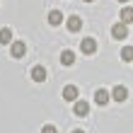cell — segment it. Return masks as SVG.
Returning a JSON list of instances; mask_svg holds the SVG:
<instances>
[{
	"label": "cell",
	"mask_w": 133,
	"mask_h": 133,
	"mask_svg": "<svg viewBox=\"0 0 133 133\" xmlns=\"http://www.w3.org/2000/svg\"><path fill=\"white\" fill-rule=\"evenodd\" d=\"M63 99L65 102H77V87L75 85H68V87L63 90Z\"/></svg>",
	"instance_id": "6da1fadb"
},
{
	"label": "cell",
	"mask_w": 133,
	"mask_h": 133,
	"mask_svg": "<svg viewBox=\"0 0 133 133\" xmlns=\"http://www.w3.org/2000/svg\"><path fill=\"white\" fill-rule=\"evenodd\" d=\"M111 97H114L116 102H123V99L128 97V92H126V87H121V85H119V87H114V92H111Z\"/></svg>",
	"instance_id": "7a4b0ae2"
},
{
	"label": "cell",
	"mask_w": 133,
	"mask_h": 133,
	"mask_svg": "<svg viewBox=\"0 0 133 133\" xmlns=\"http://www.w3.org/2000/svg\"><path fill=\"white\" fill-rule=\"evenodd\" d=\"M90 111V104L87 102H75V116H85Z\"/></svg>",
	"instance_id": "3957f363"
},
{
	"label": "cell",
	"mask_w": 133,
	"mask_h": 133,
	"mask_svg": "<svg viewBox=\"0 0 133 133\" xmlns=\"http://www.w3.org/2000/svg\"><path fill=\"white\" fill-rule=\"evenodd\" d=\"M32 77H34L36 82H41V80H46V70H44L41 65H36V68L32 70Z\"/></svg>",
	"instance_id": "277c9868"
},
{
	"label": "cell",
	"mask_w": 133,
	"mask_h": 133,
	"mask_svg": "<svg viewBox=\"0 0 133 133\" xmlns=\"http://www.w3.org/2000/svg\"><path fill=\"white\" fill-rule=\"evenodd\" d=\"M109 97H111V95H109L107 90H97V104H107Z\"/></svg>",
	"instance_id": "5b68a950"
},
{
	"label": "cell",
	"mask_w": 133,
	"mask_h": 133,
	"mask_svg": "<svg viewBox=\"0 0 133 133\" xmlns=\"http://www.w3.org/2000/svg\"><path fill=\"white\" fill-rule=\"evenodd\" d=\"M121 22H123V24H128V22H133V10H131V7H126V10L121 12Z\"/></svg>",
	"instance_id": "8992f818"
},
{
	"label": "cell",
	"mask_w": 133,
	"mask_h": 133,
	"mask_svg": "<svg viewBox=\"0 0 133 133\" xmlns=\"http://www.w3.org/2000/svg\"><path fill=\"white\" fill-rule=\"evenodd\" d=\"M95 49H97V46H95V41H92V39H85V41H82V51H85V53H92Z\"/></svg>",
	"instance_id": "52a82bcc"
},
{
	"label": "cell",
	"mask_w": 133,
	"mask_h": 133,
	"mask_svg": "<svg viewBox=\"0 0 133 133\" xmlns=\"http://www.w3.org/2000/svg\"><path fill=\"white\" fill-rule=\"evenodd\" d=\"M0 41H3V44H10V41H12L10 29H0Z\"/></svg>",
	"instance_id": "ba28073f"
},
{
	"label": "cell",
	"mask_w": 133,
	"mask_h": 133,
	"mask_svg": "<svg viewBox=\"0 0 133 133\" xmlns=\"http://www.w3.org/2000/svg\"><path fill=\"white\" fill-rule=\"evenodd\" d=\"M61 61H63L65 65H70V63H73V61H75V56H73V53H70V51H63V56H61Z\"/></svg>",
	"instance_id": "9c48e42d"
},
{
	"label": "cell",
	"mask_w": 133,
	"mask_h": 133,
	"mask_svg": "<svg viewBox=\"0 0 133 133\" xmlns=\"http://www.w3.org/2000/svg\"><path fill=\"white\" fill-rule=\"evenodd\" d=\"M121 58L123 61H133V49H131V46H126V49L121 51Z\"/></svg>",
	"instance_id": "30bf717a"
},
{
	"label": "cell",
	"mask_w": 133,
	"mask_h": 133,
	"mask_svg": "<svg viewBox=\"0 0 133 133\" xmlns=\"http://www.w3.org/2000/svg\"><path fill=\"white\" fill-rule=\"evenodd\" d=\"M68 27L73 29V32H77V29H80V17H70V22H68Z\"/></svg>",
	"instance_id": "8fae6325"
},
{
	"label": "cell",
	"mask_w": 133,
	"mask_h": 133,
	"mask_svg": "<svg viewBox=\"0 0 133 133\" xmlns=\"http://www.w3.org/2000/svg\"><path fill=\"white\" fill-rule=\"evenodd\" d=\"M12 53H15L17 58H19L22 53H24V44H15V46H12Z\"/></svg>",
	"instance_id": "7c38bea8"
},
{
	"label": "cell",
	"mask_w": 133,
	"mask_h": 133,
	"mask_svg": "<svg viewBox=\"0 0 133 133\" xmlns=\"http://www.w3.org/2000/svg\"><path fill=\"white\" fill-rule=\"evenodd\" d=\"M126 34V24H116L114 27V36H123Z\"/></svg>",
	"instance_id": "4fadbf2b"
},
{
	"label": "cell",
	"mask_w": 133,
	"mask_h": 133,
	"mask_svg": "<svg viewBox=\"0 0 133 133\" xmlns=\"http://www.w3.org/2000/svg\"><path fill=\"white\" fill-rule=\"evenodd\" d=\"M58 22H61V12L53 10V12H51V24H58Z\"/></svg>",
	"instance_id": "5bb4252c"
},
{
	"label": "cell",
	"mask_w": 133,
	"mask_h": 133,
	"mask_svg": "<svg viewBox=\"0 0 133 133\" xmlns=\"http://www.w3.org/2000/svg\"><path fill=\"white\" fill-rule=\"evenodd\" d=\"M41 133H56V126H44Z\"/></svg>",
	"instance_id": "9a60e30c"
},
{
	"label": "cell",
	"mask_w": 133,
	"mask_h": 133,
	"mask_svg": "<svg viewBox=\"0 0 133 133\" xmlns=\"http://www.w3.org/2000/svg\"><path fill=\"white\" fill-rule=\"evenodd\" d=\"M73 133H82V131H73Z\"/></svg>",
	"instance_id": "2e32d148"
},
{
	"label": "cell",
	"mask_w": 133,
	"mask_h": 133,
	"mask_svg": "<svg viewBox=\"0 0 133 133\" xmlns=\"http://www.w3.org/2000/svg\"><path fill=\"white\" fill-rule=\"evenodd\" d=\"M121 3H126V0H121Z\"/></svg>",
	"instance_id": "e0dca14e"
}]
</instances>
